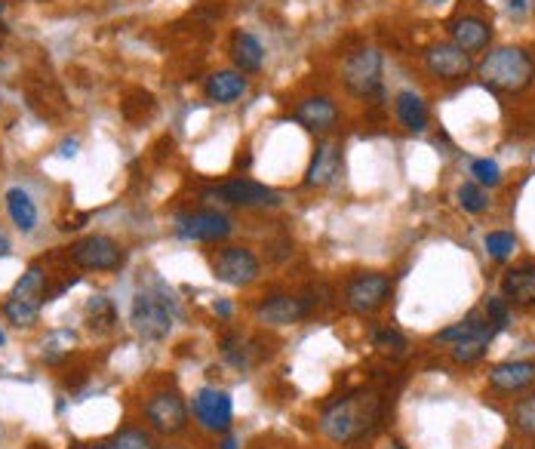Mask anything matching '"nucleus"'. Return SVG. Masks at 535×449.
<instances>
[{
	"label": "nucleus",
	"instance_id": "f257e3e1",
	"mask_svg": "<svg viewBox=\"0 0 535 449\" xmlns=\"http://www.w3.org/2000/svg\"><path fill=\"white\" fill-rule=\"evenodd\" d=\"M385 419V397L373 388H354L342 397L323 403L317 416V428L326 440L339 446H354L369 440Z\"/></svg>",
	"mask_w": 535,
	"mask_h": 449
},
{
	"label": "nucleus",
	"instance_id": "f03ea898",
	"mask_svg": "<svg viewBox=\"0 0 535 449\" xmlns=\"http://www.w3.org/2000/svg\"><path fill=\"white\" fill-rule=\"evenodd\" d=\"M176 317H179V302H176L173 290L154 271H142L139 290L130 305V323H133L136 336L145 342L170 339Z\"/></svg>",
	"mask_w": 535,
	"mask_h": 449
},
{
	"label": "nucleus",
	"instance_id": "7ed1b4c3",
	"mask_svg": "<svg viewBox=\"0 0 535 449\" xmlns=\"http://www.w3.org/2000/svg\"><path fill=\"white\" fill-rule=\"evenodd\" d=\"M474 71L483 80V87L505 93V96H517V93L532 87L535 59L523 47H511V44L508 47H492V50L483 53V59L477 62Z\"/></svg>",
	"mask_w": 535,
	"mask_h": 449
},
{
	"label": "nucleus",
	"instance_id": "20e7f679",
	"mask_svg": "<svg viewBox=\"0 0 535 449\" xmlns=\"http://www.w3.org/2000/svg\"><path fill=\"white\" fill-rule=\"evenodd\" d=\"M50 302V287H47V271L40 265H31L4 299V314L19 330H31L40 317V308Z\"/></svg>",
	"mask_w": 535,
	"mask_h": 449
},
{
	"label": "nucleus",
	"instance_id": "39448f33",
	"mask_svg": "<svg viewBox=\"0 0 535 449\" xmlns=\"http://www.w3.org/2000/svg\"><path fill=\"white\" fill-rule=\"evenodd\" d=\"M382 68H385V56L379 47H357L345 53L339 68L345 93L354 99H376L382 93Z\"/></svg>",
	"mask_w": 535,
	"mask_h": 449
},
{
	"label": "nucleus",
	"instance_id": "423d86ee",
	"mask_svg": "<svg viewBox=\"0 0 535 449\" xmlns=\"http://www.w3.org/2000/svg\"><path fill=\"white\" fill-rule=\"evenodd\" d=\"M142 419L157 437H179L191 425V406L176 388H157L142 403Z\"/></svg>",
	"mask_w": 535,
	"mask_h": 449
},
{
	"label": "nucleus",
	"instance_id": "0eeeda50",
	"mask_svg": "<svg viewBox=\"0 0 535 449\" xmlns=\"http://www.w3.org/2000/svg\"><path fill=\"white\" fill-rule=\"evenodd\" d=\"M203 197L225 203V207H234V210H280L283 207V194L277 188H268L256 179H243V176H234L207 188Z\"/></svg>",
	"mask_w": 535,
	"mask_h": 449
},
{
	"label": "nucleus",
	"instance_id": "6e6552de",
	"mask_svg": "<svg viewBox=\"0 0 535 449\" xmlns=\"http://www.w3.org/2000/svg\"><path fill=\"white\" fill-rule=\"evenodd\" d=\"M68 262L80 271H96V274H111L120 271L123 262H127V253L123 247L108 237V234H87L74 240L68 247Z\"/></svg>",
	"mask_w": 535,
	"mask_h": 449
},
{
	"label": "nucleus",
	"instance_id": "1a4fd4ad",
	"mask_svg": "<svg viewBox=\"0 0 535 449\" xmlns=\"http://www.w3.org/2000/svg\"><path fill=\"white\" fill-rule=\"evenodd\" d=\"M213 277L231 290H246L262 277V262L250 247H240V243H228V247L216 250L210 259Z\"/></svg>",
	"mask_w": 535,
	"mask_h": 449
},
{
	"label": "nucleus",
	"instance_id": "9d476101",
	"mask_svg": "<svg viewBox=\"0 0 535 449\" xmlns=\"http://www.w3.org/2000/svg\"><path fill=\"white\" fill-rule=\"evenodd\" d=\"M391 293H394V283H391L388 274H382V271H360V274H354L345 283V305L354 314L366 317V314L382 311L388 305Z\"/></svg>",
	"mask_w": 535,
	"mask_h": 449
},
{
	"label": "nucleus",
	"instance_id": "9b49d317",
	"mask_svg": "<svg viewBox=\"0 0 535 449\" xmlns=\"http://www.w3.org/2000/svg\"><path fill=\"white\" fill-rule=\"evenodd\" d=\"M422 62H425V71L434 80H440V84H459V80L471 77V71L477 68L474 56L459 50L452 40H437V44H428L422 50Z\"/></svg>",
	"mask_w": 535,
	"mask_h": 449
},
{
	"label": "nucleus",
	"instance_id": "f8f14e48",
	"mask_svg": "<svg viewBox=\"0 0 535 449\" xmlns=\"http://www.w3.org/2000/svg\"><path fill=\"white\" fill-rule=\"evenodd\" d=\"M191 416L207 434H228L234 425V400L222 388H197L191 397Z\"/></svg>",
	"mask_w": 535,
	"mask_h": 449
},
{
	"label": "nucleus",
	"instance_id": "ddd939ff",
	"mask_svg": "<svg viewBox=\"0 0 535 449\" xmlns=\"http://www.w3.org/2000/svg\"><path fill=\"white\" fill-rule=\"evenodd\" d=\"M290 117L296 120V124L314 136H329V133H336L339 127V120H342V111H339V102L333 96H326V93H308L302 99H296Z\"/></svg>",
	"mask_w": 535,
	"mask_h": 449
},
{
	"label": "nucleus",
	"instance_id": "4468645a",
	"mask_svg": "<svg viewBox=\"0 0 535 449\" xmlns=\"http://www.w3.org/2000/svg\"><path fill=\"white\" fill-rule=\"evenodd\" d=\"M173 231H176V237H182L188 243H222L231 237L234 222L228 213L207 207V210H194V213L179 216Z\"/></svg>",
	"mask_w": 535,
	"mask_h": 449
},
{
	"label": "nucleus",
	"instance_id": "2eb2a0df",
	"mask_svg": "<svg viewBox=\"0 0 535 449\" xmlns=\"http://www.w3.org/2000/svg\"><path fill=\"white\" fill-rule=\"evenodd\" d=\"M311 308L314 302L299 293H265L256 302L253 317L262 326H296L311 314Z\"/></svg>",
	"mask_w": 535,
	"mask_h": 449
},
{
	"label": "nucleus",
	"instance_id": "dca6fc26",
	"mask_svg": "<svg viewBox=\"0 0 535 449\" xmlns=\"http://www.w3.org/2000/svg\"><path fill=\"white\" fill-rule=\"evenodd\" d=\"M342 163H345V148L339 139H329L323 136L314 151H311V160H308V170H305V179L302 185L308 191H323L333 185L339 176H342Z\"/></svg>",
	"mask_w": 535,
	"mask_h": 449
},
{
	"label": "nucleus",
	"instance_id": "f3484780",
	"mask_svg": "<svg viewBox=\"0 0 535 449\" xmlns=\"http://www.w3.org/2000/svg\"><path fill=\"white\" fill-rule=\"evenodd\" d=\"M446 31H449L452 44H456L459 50H465L468 56L486 53L489 44H492V22H486L477 13H462L456 19H449Z\"/></svg>",
	"mask_w": 535,
	"mask_h": 449
},
{
	"label": "nucleus",
	"instance_id": "a211bd4d",
	"mask_svg": "<svg viewBox=\"0 0 535 449\" xmlns=\"http://www.w3.org/2000/svg\"><path fill=\"white\" fill-rule=\"evenodd\" d=\"M486 382L496 394H523L535 385V360H505L489 366Z\"/></svg>",
	"mask_w": 535,
	"mask_h": 449
},
{
	"label": "nucleus",
	"instance_id": "6ab92c4d",
	"mask_svg": "<svg viewBox=\"0 0 535 449\" xmlns=\"http://www.w3.org/2000/svg\"><path fill=\"white\" fill-rule=\"evenodd\" d=\"M246 90H250V77L234 68L210 71L207 80H203V99L213 105H234L237 99L246 96Z\"/></svg>",
	"mask_w": 535,
	"mask_h": 449
},
{
	"label": "nucleus",
	"instance_id": "aec40b11",
	"mask_svg": "<svg viewBox=\"0 0 535 449\" xmlns=\"http://www.w3.org/2000/svg\"><path fill=\"white\" fill-rule=\"evenodd\" d=\"M265 44L253 34V31H243L237 28L228 40V59H231V68L240 71V74H259L265 68Z\"/></svg>",
	"mask_w": 535,
	"mask_h": 449
},
{
	"label": "nucleus",
	"instance_id": "412c9836",
	"mask_svg": "<svg viewBox=\"0 0 535 449\" xmlns=\"http://www.w3.org/2000/svg\"><path fill=\"white\" fill-rule=\"evenodd\" d=\"M502 299L514 308H535V262H523L505 271Z\"/></svg>",
	"mask_w": 535,
	"mask_h": 449
},
{
	"label": "nucleus",
	"instance_id": "4be33fe9",
	"mask_svg": "<svg viewBox=\"0 0 535 449\" xmlns=\"http://www.w3.org/2000/svg\"><path fill=\"white\" fill-rule=\"evenodd\" d=\"M394 117L406 133H416V136H422L431 124L428 102L416 90H400L394 96Z\"/></svg>",
	"mask_w": 535,
	"mask_h": 449
},
{
	"label": "nucleus",
	"instance_id": "5701e85b",
	"mask_svg": "<svg viewBox=\"0 0 535 449\" xmlns=\"http://www.w3.org/2000/svg\"><path fill=\"white\" fill-rule=\"evenodd\" d=\"M496 326L489 323V317L483 314V308H474L465 320L446 326V330L437 333V342H446V345H459V342H471V339H496Z\"/></svg>",
	"mask_w": 535,
	"mask_h": 449
},
{
	"label": "nucleus",
	"instance_id": "b1692460",
	"mask_svg": "<svg viewBox=\"0 0 535 449\" xmlns=\"http://www.w3.org/2000/svg\"><path fill=\"white\" fill-rule=\"evenodd\" d=\"M4 203H7V216L16 225V231L31 234L37 228V203L31 200V194L25 188H19V185L10 188L4 194Z\"/></svg>",
	"mask_w": 535,
	"mask_h": 449
},
{
	"label": "nucleus",
	"instance_id": "393cba45",
	"mask_svg": "<svg viewBox=\"0 0 535 449\" xmlns=\"http://www.w3.org/2000/svg\"><path fill=\"white\" fill-rule=\"evenodd\" d=\"M456 203H459V210H465L468 216H480V213L489 210V194H486V188H480L471 179V182H462L456 188Z\"/></svg>",
	"mask_w": 535,
	"mask_h": 449
},
{
	"label": "nucleus",
	"instance_id": "a878e982",
	"mask_svg": "<svg viewBox=\"0 0 535 449\" xmlns=\"http://www.w3.org/2000/svg\"><path fill=\"white\" fill-rule=\"evenodd\" d=\"M511 425H514V431H520L523 437L535 440V394H529V397H523V400L514 403Z\"/></svg>",
	"mask_w": 535,
	"mask_h": 449
},
{
	"label": "nucleus",
	"instance_id": "bb28decb",
	"mask_svg": "<svg viewBox=\"0 0 535 449\" xmlns=\"http://www.w3.org/2000/svg\"><path fill=\"white\" fill-rule=\"evenodd\" d=\"M483 247H486V253L496 259V262H505V259H511L514 250H517V237H514L511 231H489V234L483 237Z\"/></svg>",
	"mask_w": 535,
	"mask_h": 449
},
{
	"label": "nucleus",
	"instance_id": "cd10ccee",
	"mask_svg": "<svg viewBox=\"0 0 535 449\" xmlns=\"http://www.w3.org/2000/svg\"><path fill=\"white\" fill-rule=\"evenodd\" d=\"M108 446H111V449H160V446L151 440V434L142 431V428H123V431H117V434L108 440Z\"/></svg>",
	"mask_w": 535,
	"mask_h": 449
},
{
	"label": "nucleus",
	"instance_id": "c85d7f7f",
	"mask_svg": "<svg viewBox=\"0 0 535 449\" xmlns=\"http://www.w3.org/2000/svg\"><path fill=\"white\" fill-rule=\"evenodd\" d=\"M471 176L480 188H499L502 185V167L489 157H477L471 160Z\"/></svg>",
	"mask_w": 535,
	"mask_h": 449
},
{
	"label": "nucleus",
	"instance_id": "c756f323",
	"mask_svg": "<svg viewBox=\"0 0 535 449\" xmlns=\"http://www.w3.org/2000/svg\"><path fill=\"white\" fill-rule=\"evenodd\" d=\"M483 314L489 317L492 326H496V333H502V330H508V326H511V308H508V302L502 296H486Z\"/></svg>",
	"mask_w": 535,
	"mask_h": 449
},
{
	"label": "nucleus",
	"instance_id": "7c9ffc66",
	"mask_svg": "<svg viewBox=\"0 0 535 449\" xmlns=\"http://www.w3.org/2000/svg\"><path fill=\"white\" fill-rule=\"evenodd\" d=\"M489 348V339H471V342H459L452 345V360H456L459 366H474L477 360H483Z\"/></svg>",
	"mask_w": 535,
	"mask_h": 449
},
{
	"label": "nucleus",
	"instance_id": "2f4dec72",
	"mask_svg": "<svg viewBox=\"0 0 535 449\" xmlns=\"http://www.w3.org/2000/svg\"><path fill=\"white\" fill-rule=\"evenodd\" d=\"M87 320H90L93 330H108V326L117 320V317H114V305H111L105 296H96V299L87 305Z\"/></svg>",
	"mask_w": 535,
	"mask_h": 449
},
{
	"label": "nucleus",
	"instance_id": "473e14b6",
	"mask_svg": "<svg viewBox=\"0 0 535 449\" xmlns=\"http://www.w3.org/2000/svg\"><path fill=\"white\" fill-rule=\"evenodd\" d=\"M373 345L385 354H403L406 351V339L397 330H376L373 333Z\"/></svg>",
	"mask_w": 535,
	"mask_h": 449
},
{
	"label": "nucleus",
	"instance_id": "72a5a7b5",
	"mask_svg": "<svg viewBox=\"0 0 535 449\" xmlns=\"http://www.w3.org/2000/svg\"><path fill=\"white\" fill-rule=\"evenodd\" d=\"M529 7H532L529 0H508V13H511V16H526Z\"/></svg>",
	"mask_w": 535,
	"mask_h": 449
},
{
	"label": "nucleus",
	"instance_id": "f704fd0d",
	"mask_svg": "<svg viewBox=\"0 0 535 449\" xmlns=\"http://www.w3.org/2000/svg\"><path fill=\"white\" fill-rule=\"evenodd\" d=\"M219 449H240V440L228 431V434H222V443H219Z\"/></svg>",
	"mask_w": 535,
	"mask_h": 449
},
{
	"label": "nucleus",
	"instance_id": "c9c22d12",
	"mask_svg": "<svg viewBox=\"0 0 535 449\" xmlns=\"http://www.w3.org/2000/svg\"><path fill=\"white\" fill-rule=\"evenodd\" d=\"M7 253H10V237L4 228H0V256H7Z\"/></svg>",
	"mask_w": 535,
	"mask_h": 449
},
{
	"label": "nucleus",
	"instance_id": "e433bc0d",
	"mask_svg": "<svg viewBox=\"0 0 535 449\" xmlns=\"http://www.w3.org/2000/svg\"><path fill=\"white\" fill-rule=\"evenodd\" d=\"M419 4H422V7H446L449 0H419Z\"/></svg>",
	"mask_w": 535,
	"mask_h": 449
},
{
	"label": "nucleus",
	"instance_id": "4c0bfd02",
	"mask_svg": "<svg viewBox=\"0 0 535 449\" xmlns=\"http://www.w3.org/2000/svg\"><path fill=\"white\" fill-rule=\"evenodd\" d=\"M216 314L228 317V314H231V305H228V302H216Z\"/></svg>",
	"mask_w": 535,
	"mask_h": 449
},
{
	"label": "nucleus",
	"instance_id": "58836bf2",
	"mask_svg": "<svg viewBox=\"0 0 535 449\" xmlns=\"http://www.w3.org/2000/svg\"><path fill=\"white\" fill-rule=\"evenodd\" d=\"M80 449H111L108 443H90V446H80Z\"/></svg>",
	"mask_w": 535,
	"mask_h": 449
},
{
	"label": "nucleus",
	"instance_id": "ea45409f",
	"mask_svg": "<svg viewBox=\"0 0 535 449\" xmlns=\"http://www.w3.org/2000/svg\"><path fill=\"white\" fill-rule=\"evenodd\" d=\"M385 449H406V446H403V443H400V440H391V443H388V446H385Z\"/></svg>",
	"mask_w": 535,
	"mask_h": 449
},
{
	"label": "nucleus",
	"instance_id": "a19ab883",
	"mask_svg": "<svg viewBox=\"0 0 535 449\" xmlns=\"http://www.w3.org/2000/svg\"><path fill=\"white\" fill-rule=\"evenodd\" d=\"M7 342V336H4V330H0V345H4Z\"/></svg>",
	"mask_w": 535,
	"mask_h": 449
},
{
	"label": "nucleus",
	"instance_id": "79ce46f5",
	"mask_svg": "<svg viewBox=\"0 0 535 449\" xmlns=\"http://www.w3.org/2000/svg\"><path fill=\"white\" fill-rule=\"evenodd\" d=\"M163 449H182V446H163Z\"/></svg>",
	"mask_w": 535,
	"mask_h": 449
},
{
	"label": "nucleus",
	"instance_id": "37998d69",
	"mask_svg": "<svg viewBox=\"0 0 535 449\" xmlns=\"http://www.w3.org/2000/svg\"><path fill=\"white\" fill-rule=\"evenodd\" d=\"M0 13H4V0H0Z\"/></svg>",
	"mask_w": 535,
	"mask_h": 449
}]
</instances>
